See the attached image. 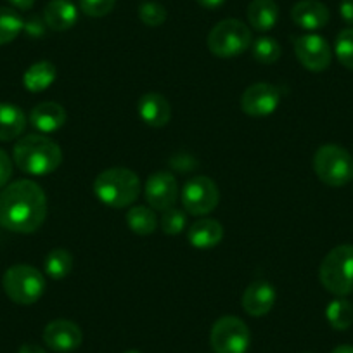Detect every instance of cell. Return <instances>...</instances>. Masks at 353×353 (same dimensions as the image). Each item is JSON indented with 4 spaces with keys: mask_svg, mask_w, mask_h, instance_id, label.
I'll use <instances>...</instances> for the list:
<instances>
[{
    "mask_svg": "<svg viewBox=\"0 0 353 353\" xmlns=\"http://www.w3.org/2000/svg\"><path fill=\"white\" fill-rule=\"evenodd\" d=\"M219 201V188L210 176H192L191 181L185 182L182 191V205L191 215H208L216 208Z\"/></svg>",
    "mask_w": 353,
    "mask_h": 353,
    "instance_id": "9c48e42d",
    "label": "cell"
},
{
    "mask_svg": "<svg viewBox=\"0 0 353 353\" xmlns=\"http://www.w3.org/2000/svg\"><path fill=\"white\" fill-rule=\"evenodd\" d=\"M12 158L21 172L33 176H43L59 168L63 151L57 142L46 135H26L14 145Z\"/></svg>",
    "mask_w": 353,
    "mask_h": 353,
    "instance_id": "7a4b0ae2",
    "label": "cell"
},
{
    "mask_svg": "<svg viewBox=\"0 0 353 353\" xmlns=\"http://www.w3.org/2000/svg\"><path fill=\"white\" fill-rule=\"evenodd\" d=\"M279 88L270 83H254L244 90L241 97V110L254 118L269 117L279 108Z\"/></svg>",
    "mask_w": 353,
    "mask_h": 353,
    "instance_id": "8fae6325",
    "label": "cell"
},
{
    "mask_svg": "<svg viewBox=\"0 0 353 353\" xmlns=\"http://www.w3.org/2000/svg\"><path fill=\"white\" fill-rule=\"evenodd\" d=\"M117 0H80V9L88 18H103L113 11Z\"/></svg>",
    "mask_w": 353,
    "mask_h": 353,
    "instance_id": "4dcf8cb0",
    "label": "cell"
},
{
    "mask_svg": "<svg viewBox=\"0 0 353 353\" xmlns=\"http://www.w3.org/2000/svg\"><path fill=\"white\" fill-rule=\"evenodd\" d=\"M314 170L325 185L341 188L353 179V156L341 145L325 144L315 152Z\"/></svg>",
    "mask_w": 353,
    "mask_h": 353,
    "instance_id": "5b68a950",
    "label": "cell"
},
{
    "mask_svg": "<svg viewBox=\"0 0 353 353\" xmlns=\"http://www.w3.org/2000/svg\"><path fill=\"white\" fill-rule=\"evenodd\" d=\"M12 176V161L6 151L0 149V189L4 188Z\"/></svg>",
    "mask_w": 353,
    "mask_h": 353,
    "instance_id": "1f68e13d",
    "label": "cell"
},
{
    "mask_svg": "<svg viewBox=\"0 0 353 353\" xmlns=\"http://www.w3.org/2000/svg\"><path fill=\"white\" fill-rule=\"evenodd\" d=\"M161 229L166 236H179L185 229V213L176 208H170L163 212Z\"/></svg>",
    "mask_w": 353,
    "mask_h": 353,
    "instance_id": "f546056e",
    "label": "cell"
},
{
    "mask_svg": "<svg viewBox=\"0 0 353 353\" xmlns=\"http://www.w3.org/2000/svg\"><path fill=\"white\" fill-rule=\"evenodd\" d=\"M223 227L222 223L213 219L196 220L188 232V239L196 250H212L222 241Z\"/></svg>",
    "mask_w": 353,
    "mask_h": 353,
    "instance_id": "d6986e66",
    "label": "cell"
},
{
    "mask_svg": "<svg viewBox=\"0 0 353 353\" xmlns=\"http://www.w3.org/2000/svg\"><path fill=\"white\" fill-rule=\"evenodd\" d=\"M283 49L272 37H260L253 42V57L261 64H274L279 61Z\"/></svg>",
    "mask_w": 353,
    "mask_h": 353,
    "instance_id": "4316f807",
    "label": "cell"
},
{
    "mask_svg": "<svg viewBox=\"0 0 353 353\" xmlns=\"http://www.w3.org/2000/svg\"><path fill=\"white\" fill-rule=\"evenodd\" d=\"M139 18L145 26H161L166 21V9L158 2H144L139 8Z\"/></svg>",
    "mask_w": 353,
    "mask_h": 353,
    "instance_id": "f1b7e54d",
    "label": "cell"
},
{
    "mask_svg": "<svg viewBox=\"0 0 353 353\" xmlns=\"http://www.w3.org/2000/svg\"><path fill=\"white\" fill-rule=\"evenodd\" d=\"M294 54L301 66L314 73L327 70L332 52L329 43L321 35H301L294 39Z\"/></svg>",
    "mask_w": 353,
    "mask_h": 353,
    "instance_id": "30bf717a",
    "label": "cell"
},
{
    "mask_svg": "<svg viewBox=\"0 0 353 353\" xmlns=\"http://www.w3.org/2000/svg\"><path fill=\"white\" fill-rule=\"evenodd\" d=\"M331 353H353V346L352 345H341L336 346Z\"/></svg>",
    "mask_w": 353,
    "mask_h": 353,
    "instance_id": "8d00e7d4",
    "label": "cell"
},
{
    "mask_svg": "<svg viewBox=\"0 0 353 353\" xmlns=\"http://www.w3.org/2000/svg\"><path fill=\"white\" fill-rule=\"evenodd\" d=\"M321 283L329 293L343 298L353 291V246L339 244L329 251L319 269Z\"/></svg>",
    "mask_w": 353,
    "mask_h": 353,
    "instance_id": "277c9868",
    "label": "cell"
},
{
    "mask_svg": "<svg viewBox=\"0 0 353 353\" xmlns=\"http://www.w3.org/2000/svg\"><path fill=\"white\" fill-rule=\"evenodd\" d=\"M127 223L128 229L137 236H151L158 227V219L148 206H134L128 210Z\"/></svg>",
    "mask_w": 353,
    "mask_h": 353,
    "instance_id": "603a6c76",
    "label": "cell"
},
{
    "mask_svg": "<svg viewBox=\"0 0 353 353\" xmlns=\"http://www.w3.org/2000/svg\"><path fill=\"white\" fill-rule=\"evenodd\" d=\"M94 194L111 208H127L141 194V181L128 168L104 170L94 182Z\"/></svg>",
    "mask_w": 353,
    "mask_h": 353,
    "instance_id": "3957f363",
    "label": "cell"
},
{
    "mask_svg": "<svg viewBox=\"0 0 353 353\" xmlns=\"http://www.w3.org/2000/svg\"><path fill=\"white\" fill-rule=\"evenodd\" d=\"M339 14L343 21L353 25V0H341L339 2Z\"/></svg>",
    "mask_w": 353,
    "mask_h": 353,
    "instance_id": "d6a6232c",
    "label": "cell"
},
{
    "mask_svg": "<svg viewBox=\"0 0 353 353\" xmlns=\"http://www.w3.org/2000/svg\"><path fill=\"white\" fill-rule=\"evenodd\" d=\"M210 341L215 353H246L250 348V329L241 319L225 315L213 324Z\"/></svg>",
    "mask_w": 353,
    "mask_h": 353,
    "instance_id": "ba28073f",
    "label": "cell"
},
{
    "mask_svg": "<svg viewBox=\"0 0 353 353\" xmlns=\"http://www.w3.org/2000/svg\"><path fill=\"white\" fill-rule=\"evenodd\" d=\"M196 2L205 9H219L225 4V0H196Z\"/></svg>",
    "mask_w": 353,
    "mask_h": 353,
    "instance_id": "d590c367",
    "label": "cell"
},
{
    "mask_svg": "<svg viewBox=\"0 0 353 353\" xmlns=\"http://www.w3.org/2000/svg\"><path fill=\"white\" fill-rule=\"evenodd\" d=\"M18 353H47V352L42 348V346L35 345V343H25V345H21V348H19Z\"/></svg>",
    "mask_w": 353,
    "mask_h": 353,
    "instance_id": "e575fe53",
    "label": "cell"
},
{
    "mask_svg": "<svg viewBox=\"0 0 353 353\" xmlns=\"http://www.w3.org/2000/svg\"><path fill=\"white\" fill-rule=\"evenodd\" d=\"M9 4L16 9H21V11H28V9L33 8L35 0H8Z\"/></svg>",
    "mask_w": 353,
    "mask_h": 353,
    "instance_id": "836d02e7",
    "label": "cell"
},
{
    "mask_svg": "<svg viewBox=\"0 0 353 353\" xmlns=\"http://www.w3.org/2000/svg\"><path fill=\"white\" fill-rule=\"evenodd\" d=\"M253 43L251 30L239 19H223L213 26L208 35V49L213 56L229 57L241 56Z\"/></svg>",
    "mask_w": 353,
    "mask_h": 353,
    "instance_id": "52a82bcc",
    "label": "cell"
},
{
    "mask_svg": "<svg viewBox=\"0 0 353 353\" xmlns=\"http://www.w3.org/2000/svg\"><path fill=\"white\" fill-rule=\"evenodd\" d=\"M325 317L336 331H346L353 324V305L345 298H336L325 308Z\"/></svg>",
    "mask_w": 353,
    "mask_h": 353,
    "instance_id": "cb8c5ba5",
    "label": "cell"
},
{
    "mask_svg": "<svg viewBox=\"0 0 353 353\" xmlns=\"http://www.w3.org/2000/svg\"><path fill=\"white\" fill-rule=\"evenodd\" d=\"M25 127L26 117L18 106L0 103V141H14L23 134Z\"/></svg>",
    "mask_w": 353,
    "mask_h": 353,
    "instance_id": "44dd1931",
    "label": "cell"
},
{
    "mask_svg": "<svg viewBox=\"0 0 353 353\" xmlns=\"http://www.w3.org/2000/svg\"><path fill=\"white\" fill-rule=\"evenodd\" d=\"M25 28L21 16L9 8H0V46L11 43Z\"/></svg>",
    "mask_w": 353,
    "mask_h": 353,
    "instance_id": "484cf974",
    "label": "cell"
},
{
    "mask_svg": "<svg viewBox=\"0 0 353 353\" xmlns=\"http://www.w3.org/2000/svg\"><path fill=\"white\" fill-rule=\"evenodd\" d=\"M139 117L145 125L152 128H161L168 125L172 118V106L168 99L158 92H148L137 103Z\"/></svg>",
    "mask_w": 353,
    "mask_h": 353,
    "instance_id": "9a60e30c",
    "label": "cell"
},
{
    "mask_svg": "<svg viewBox=\"0 0 353 353\" xmlns=\"http://www.w3.org/2000/svg\"><path fill=\"white\" fill-rule=\"evenodd\" d=\"M81 329L74 322L64 319L49 322L43 329V341L57 353L74 352L81 345Z\"/></svg>",
    "mask_w": 353,
    "mask_h": 353,
    "instance_id": "4fadbf2b",
    "label": "cell"
},
{
    "mask_svg": "<svg viewBox=\"0 0 353 353\" xmlns=\"http://www.w3.org/2000/svg\"><path fill=\"white\" fill-rule=\"evenodd\" d=\"M291 18H293L294 25L300 26V28L315 32V30H321L327 25L331 14H329V9L322 2L300 0L291 9Z\"/></svg>",
    "mask_w": 353,
    "mask_h": 353,
    "instance_id": "2e32d148",
    "label": "cell"
},
{
    "mask_svg": "<svg viewBox=\"0 0 353 353\" xmlns=\"http://www.w3.org/2000/svg\"><path fill=\"white\" fill-rule=\"evenodd\" d=\"M243 310L251 317H263L276 303V290L267 281H254L243 293Z\"/></svg>",
    "mask_w": 353,
    "mask_h": 353,
    "instance_id": "5bb4252c",
    "label": "cell"
},
{
    "mask_svg": "<svg viewBox=\"0 0 353 353\" xmlns=\"http://www.w3.org/2000/svg\"><path fill=\"white\" fill-rule=\"evenodd\" d=\"M71 269H73V256H71L70 251L57 248L47 254L46 272L49 277L56 281L64 279V277L70 276Z\"/></svg>",
    "mask_w": 353,
    "mask_h": 353,
    "instance_id": "d4e9b609",
    "label": "cell"
},
{
    "mask_svg": "<svg viewBox=\"0 0 353 353\" xmlns=\"http://www.w3.org/2000/svg\"><path fill=\"white\" fill-rule=\"evenodd\" d=\"M125 353H141V352H137V350H128V352H125Z\"/></svg>",
    "mask_w": 353,
    "mask_h": 353,
    "instance_id": "74e56055",
    "label": "cell"
},
{
    "mask_svg": "<svg viewBox=\"0 0 353 353\" xmlns=\"http://www.w3.org/2000/svg\"><path fill=\"white\" fill-rule=\"evenodd\" d=\"M145 201L149 206L158 212H166L173 208L179 194V185L176 179L170 172H156L145 182L144 188Z\"/></svg>",
    "mask_w": 353,
    "mask_h": 353,
    "instance_id": "7c38bea8",
    "label": "cell"
},
{
    "mask_svg": "<svg viewBox=\"0 0 353 353\" xmlns=\"http://www.w3.org/2000/svg\"><path fill=\"white\" fill-rule=\"evenodd\" d=\"M334 50L339 63L348 70H353V28H346L338 33Z\"/></svg>",
    "mask_w": 353,
    "mask_h": 353,
    "instance_id": "83f0119b",
    "label": "cell"
},
{
    "mask_svg": "<svg viewBox=\"0 0 353 353\" xmlns=\"http://www.w3.org/2000/svg\"><path fill=\"white\" fill-rule=\"evenodd\" d=\"M248 21L258 32H269L277 25L279 8L274 0H251L248 6Z\"/></svg>",
    "mask_w": 353,
    "mask_h": 353,
    "instance_id": "ffe728a7",
    "label": "cell"
},
{
    "mask_svg": "<svg viewBox=\"0 0 353 353\" xmlns=\"http://www.w3.org/2000/svg\"><path fill=\"white\" fill-rule=\"evenodd\" d=\"M46 216V192L37 182L16 181L0 192V225L11 232H35Z\"/></svg>",
    "mask_w": 353,
    "mask_h": 353,
    "instance_id": "6da1fadb",
    "label": "cell"
},
{
    "mask_svg": "<svg viewBox=\"0 0 353 353\" xmlns=\"http://www.w3.org/2000/svg\"><path fill=\"white\" fill-rule=\"evenodd\" d=\"M2 286L11 301L18 305H33L46 291V279L35 267L14 265L6 270Z\"/></svg>",
    "mask_w": 353,
    "mask_h": 353,
    "instance_id": "8992f818",
    "label": "cell"
},
{
    "mask_svg": "<svg viewBox=\"0 0 353 353\" xmlns=\"http://www.w3.org/2000/svg\"><path fill=\"white\" fill-rule=\"evenodd\" d=\"M68 120L66 110L61 104L52 103V101H46V103L37 104L30 113V121L33 127L42 134H52L59 128L64 127Z\"/></svg>",
    "mask_w": 353,
    "mask_h": 353,
    "instance_id": "e0dca14e",
    "label": "cell"
},
{
    "mask_svg": "<svg viewBox=\"0 0 353 353\" xmlns=\"http://www.w3.org/2000/svg\"><path fill=\"white\" fill-rule=\"evenodd\" d=\"M43 19L54 32H66L77 25L78 9L71 0H50L43 9Z\"/></svg>",
    "mask_w": 353,
    "mask_h": 353,
    "instance_id": "ac0fdd59",
    "label": "cell"
},
{
    "mask_svg": "<svg viewBox=\"0 0 353 353\" xmlns=\"http://www.w3.org/2000/svg\"><path fill=\"white\" fill-rule=\"evenodd\" d=\"M56 81V66L49 61L32 64L23 74V85L28 92H43Z\"/></svg>",
    "mask_w": 353,
    "mask_h": 353,
    "instance_id": "7402d4cb",
    "label": "cell"
}]
</instances>
